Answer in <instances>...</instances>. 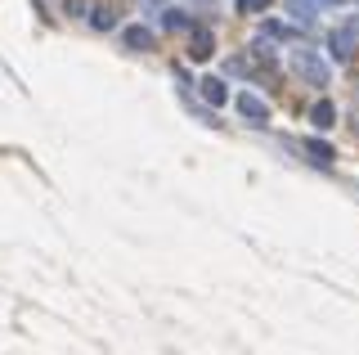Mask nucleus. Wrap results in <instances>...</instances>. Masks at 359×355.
Masks as SVG:
<instances>
[{"mask_svg": "<svg viewBox=\"0 0 359 355\" xmlns=\"http://www.w3.org/2000/svg\"><path fill=\"white\" fill-rule=\"evenodd\" d=\"M162 27H171V32H194V18H189L184 9H162Z\"/></svg>", "mask_w": 359, "mask_h": 355, "instance_id": "nucleus-7", "label": "nucleus"}, {"mask_svg": "<svg viewBox=\"0 0 359 355\" xmlns=\"http://www.w3.org/2000/svg\"><path fill=\"white\" fill-rule=\"evenodd\" d=\"M310 121H314L319 130H328V126H337V108L328 104V99H319V104L310 108Z\"/></svg>", "mask_w": 359, "mask_h": 355, "instance_id": "nucleus-6", "label": "nucleus"}, {"mask_svg": "<svg viewBox=\"0 0 359 355\" xmlns=\"http://www.w3.org/2000/svg\"><path fill=\"white\" fill-rule=\"evenodd\" d=\"M306 153H310L314 162H332V149H328L323 140H306Z\"/></svg>", "mask_w": 359, "mask_h": 355, "instance_id": "nucleus-9", "label": "nucleus"}, {"mask_svg": "<svg viewBox=\"0 0 359 355\" xmlns=\"http://www.w3.org/2000/svg\"><path fill=\"white\" fill-rule=\"evenodd\" d=\"M211 50H216V36L198 27L194 36H189V59H194V63H207V59H211Z\"/></svg>", "mask_w": 359, "mask_h": 355, "instance_id": "nucleus-3", "label": "nucleus"}, {"mask_svg": "<svg viewBox=\"0 0 359 355\" xmlns=\"http://www.w3.org/2000/svg\"><path fill=\"white\" fill-rule=\"evenodd\" d=\"M287 14L297 18V23H314V5L310 0H287Z\"/></svg>", "mask_w": 359, "mask_h": 355, "instance_id": "nucleus-8", "label": "nucleus"}, {"mask_svg": "<svg viewBox=\"0 0 359 355\" xmlns=\"http://www.w3.org/2000/svg\"><path fill=\"white\" fill-rule=\"evenodd\" d=\"M233 108H238L243 117H252V121H265L269 117V104H265L261 95H252V91H243L238 99H233Z\"/></svg>", "mask_w": 359, "mask_h": 355, "instance_id": "nucleus-2", "label": "nucleus"}, {"mask_svg": "<svg viewBox=\"0 0 359 355\" xmlns=\"http://www.w3.org/2000/svg\"><path fill=\"white\" fill-rule=\"evenodd\" d=\"M292 68H297V76L310 81V86H328V76H332L328 63H323L314 50H297V54H292Z\"/></svg>", "mask_w": 359, "mask_h": 355, "instance_id": "nucleus-1", "label": "nucleus"}, {"mask_svg": "<svg viewBox=\"0 0 359 355\" xmlns=\"http://www.w3.org/2000/svg\"><path fill=\"white\" fill-rule=\"evenodd\" d=\"M202 99H207V104L211 108H224V104H229V91H224V81H220V76H202Z\"/></svg>", "mask_w": 359, "mask_h": 355, "instance_id": "nucleus-5", "label": "nucleus"}, {"mask_svg": "<svg viewBox=\"0 0 359 355\" xmlns=\"http://www.w3.org/2000/svg\"><path fill=\"white\" fill-rule=\"evenodd\" d=\"M153 32L149 27H140V23H130V27H121V46L126 50H153Z\"/></svg>", "mask_w": 359, "mask_h": 355, "instance_id": "nucleus-4", "label": "nucleus"}, {"mask_svg": "<svg viewBox=\"0 0 359 355\" xmlns=\"http://www.w3.org/2000/svg\"><path fill=\"white\" fill-rule=\"evenodd\" d=\"M269 0H238V14H261Z\"/></svg>", "mask_w": 359, "mask_h": 355, "instance_id": "nucleus-11", "label": "nucleus"}, {"mask_svg": "<svg viewBox=\"0 0 359 355\" xmlns=\"http://www.w3.org/2000/svg\"><path fill=\"white\" fill-rule=\"evenodd\" d=\"M90 23H95L99 32H108L112 27V9H95V18H90Z\"/></svg>", "mask_w": 359, "mask_h": 355, "instance_id": "nucleus-10", "label": "nucleus"}]
</instances>
